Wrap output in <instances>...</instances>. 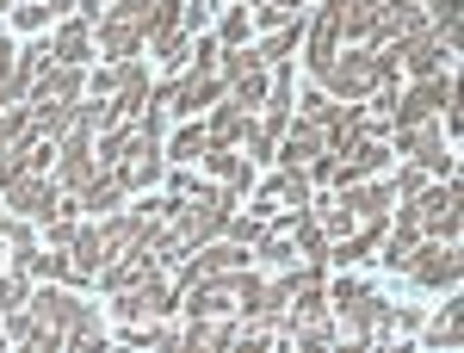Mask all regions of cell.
I'll return each instance as SVG.
<instances>
[{
	"label": "cell",
	"instance_id": "cell-18",
	"mask_svg": "<svg viewBox=\"0 0 464 353\" xmlns=\"http://www.w3.org/2000/svg\"><path fill=\"white\" fill-rule=\"evenodd\" d=\"M236 335H242V317H236V310H229V317H192V328L179 335V348H192V353L236 348Z\"/></svg>",
	"mask_w": 464,
	"mask_h": 353
},
{
	"label": "cell",
	"instance_id": "cell-20",
	"mask_svg": "<svg viewBox=\"0 0 464 353\" xmlns=\"http://www.w3.org/2000/svg\"><path fill=\"white\" fill-rule=\"evenodd\" d=\"M334 192L347 199V211H353L359 223H372V217H391V205H396L391 186H365V180H353V186H334Z\"/></svg>",
	"mask_w": 464,
	"mask_h": 353
},
{
	"label": "cell",
	"instance_id": "cell-32",
	"mask_svg": "<svg viewBox=\"0 0 464 353\" xmlns=\"http://www.w3.org/2000/svg\"><path fill=\"white\" fill-rule=\"evenodd\" d=\"M248 0H236V6H223V25H217V44L229 50V44H248Z\"/></svg>",
	"mask_w": 464,
	"mask_h": 353
},
{
	"label": "cell",
	"instance_id": "cell-44",
	"mask_svg": "<svg viewBox=\"0 0 464 353\" xmlns=\"http://www.w3.org/2000/svg\"><path fill=\"white\" fill-rule=\"evenodd\" d=\"M248 6H260V0H248Z\"/></svg>",
	"mask_w": 464,
	"mask_h": 353
},
{
	"label": "cell",
	"instance_id": "cell-10",
	"mask_svg": "<svg viewBox=\"0 0 464 353\" xmlns=\"http://www.w3.org/2000/svg\"><path fill=\"white\" fill-rule=\"evenodd\" d=\"M229 267H248V248L242 242H198L192 254H186V267H179V291L186 285H198V279H217V273H229Z\"/></svg>",
	"mask_w": 464,
	"mask_h": 353
},
{
	"label": "cell",
	"instance_id": "cell-40",
	"mask_svg": "<svg viewBox=\"0 0 464 353\" xmlns=\"http://www.w3.org/2000/svg\"><path fill=\"white\" fill-rule=\"evenodd\" d=\"M19 304H25V267H19L13 279H0V317H6V310H19Z\"/></svg>",
	"mask_w": 464,
	"mask_h": 353
},
{
	"label": "cell",
	"instance_id": "cell-19",
	"mask_svg": "<svg viewBox=\"0 0 464 353\" xmlns=\"http://www.w3.org/2000/svg\"><path fill=\"white\" fill-rule=\"evenodd\" d=\"M396 56H402V69L415 74V81H428V74L446 69V56H452V50H446V44H440L433 32H421V37H409V44H402Z\"/></svg>",
	"mask_w": 464,
	"mask_h": 353
},
{
	"label": "cell",
	"instance_id": "cell-15",
	"mask_svg": "<svg viewBox=\"0 0 464 353\" xmlns=\"http://www.w3.org/2000/svg\"><path fill=\"white\" fill-rule=\"evenodd\" d=\"M310 205V174L297 168V174H279V180H266L260 186V199H254V217H273V211H304Z\"/></svg>",
	"mask_w": 464,
	"mask_h": 353
},
{
	"label": "cell",
	"instance_id": "cell-35",
	"mask_svg": "<svg viewBox=\"0 0 464 353\" xmlns=\"http://www.w3.org/2000/svg\"><path fill=\"white\" fill-rule=\"evenodd\" d=\"M260 230H266V217H254V211H229V223H223V236H229V242H242V248L260 242Z\"/></svg>",
	"mask_w": 464,
	"mask_h": 353
},
{
	"label": "cell",
	"instance_id": "cell-9",
	"mask_svg": "<svg viewBox=\"0 0 464 353\" xmlns=\"http://www.w3.org/2000/svg\"><path fill=\"white\" fill-rule=\"evenodd\" d=\"M111 174H118V186H124V192H149V186L161 180V137L137 131V137H130V149H124V162H118Z\"/></svg>",
	"mask_w": 464,
	"mask_h": 353
},
{
	"label": "cell",
	"instance_id": "cell-23",
	"mask_svg": "<svg viewBox=\"0 0 464 353\" xmlns=\"http://www.w3.org/2000/svg\"><path fill=\"white\" fill-rule=\"evenodd\" d=\"M198 162H205V168H211V174L223 180V186H236V192H248V180H254V162L242 155V149H205Z\"/></svg>",
	"mask_w": 464,
	"mask_h": 353
},
{
	"label": "cell",
	"instance_id": "cell-38",
	"mask_svg": "<svg viewBox=\"0 0 464 353\" xmlns=\"http://www.w3.org/2000/svg\"><path fill=\"white\" fill-rule=\"evenodd\" d=\"M421 186H428V174H421V168H396V180H391L396 199H421Z\"/></svg>",
	"mask_w": 464,
	"mask_h": 353
},
{
	"label": "cell",
	"instance_id": "cell-45",
	"mask_svg": "<svg viewBox=\"0 0 464 353\" xmlns=\"http://www.w3.org/2000/svg\"><path fill=\"white\" fill-rule=\"evenodd\" d=\"M106 6H111V0H106Z\"/></svg>",
	"mask_w": 464,
	"mask_h": 353
},
{
	"label": "cell",
	"instance_id": "cell-4",
	"mask_svg": "<svg viewBox=\"0 0 464 353\" xmlns=\"http://www.w3.org/2000/svg\"><path fill=\"white\" fill-rule=\"evenodd\" d=\"M0 205L13 217H32V223H50V217L63 211V186L44 174V168H25L19 180H6L0 186Z\"/></svg>",
	"mask_w": 464,
	"mask_h": 353
},
{
	"label": "cell",
	"instance_id": "cell-36",
	"mask_svg": "<svg viewBox=\"0 0 464 353\" xmlns=\"http://www.w3.org/2000/svg\"><path fill=\"white\" fill-rule=\"evenodd\" d=\"M205 149H211V137H205L198 124H186V131H179V137L168 142V155H174V162H198Z\"/></svg>",
	"mask_w": 464,
	"mask_h": 353
},
{
	"label": "cell",
	"instance_id": "cell-3",
	"mask_svg": "<svg viewBox=\"0 0 464 353\" xmlns=\"http://www.w3.org/2000/svg\"><path fill=\"white\" fill-rule=\"evenodd\" d=\"M415 217H421V236H433V242H459V223H464V180L446 174L440 186H421Z\"/></svg>",
	"mask_w": 464,
	"mask_h": 353
},
{
	"label": "cell",
	"instance_id": "cell-2",
	"mask_svg": "<svg viewBox=\"0 0 464 353\" xmlns=\"http://www.w3.org/2000/svg\"><path fill=\"white\" fill-rule=\"evenodd\" d=\"M459 100V74L440 69L428 81H415L409 93H396L391 100V131H409V124H421V118H440V112Z\"/></svg>",
	"mask_w": 464,
	"mask_h": 353
},
{
	"label": "cell",
	"instance_id": "cell-42",
	"mask_svg": "<svg viewBox=\"0 0 464 353\" xmlns=\"http://www.w3.org/2000/svg\"><path fill=\"white\" fill-rule=\"evenodd\" d=\"M192 186H198V180L186 174V168H174V174H168V199H186V192H192Z\"/></svg>",
	"mask_w": 464,
	"mask_h": 353
},
{
	"label": "cell",
	"instance_id": "cell-22",
	"mask_svg": "<svg viewBox=\"0 0 464 353\" xmlns=\"http://www.w3.org/2000/svg\"><path fill=\"white\" fill-rule=\"evenodd\" d=\"M87 56H93V32H87V19H69L63 32L50 37V63H74V69H81Z\"/></svg>",
	"mask_w": 464,
	"mask_h": 353
},
{
	"label": "cell",
	"instance_id": "cell-1",
	"mask_svg": "<svg viewBox=\"0 0 464 353\" xmlns=\"http://www.w3.org/2000/svg\"><path fill=\"white\" fill-rule=\"evenodd\" d=\"M25 310L37 322H50V328H63V341H106L100 335V310L69 298V291H56L50 279H44V291H25Z\"/></svg>",
	"mask_w": 464,
	"mask_h": 353
},
{
	"label": "cell",
	"instance_id": "cell-25",
	"mask_svg": "<svg viewBox=\"0 0 464 353\" xmlns=\"http://www.w3.org/2000/svg\"><path fill=\"white\" fill-rule=\"evenodd\" d=\"M421 328V310H409V304H384L378 298V317H372V335L378 341H391V335H415Z\"/></svg>",
	"mask_w": 464,
	"mask_h": 353
},
{
	"label": "cell",
	"instance_id": "cell-7",
	"mask_svg": "<svg viewBox=\"0 0 464 353\" xmlns=\"http://www.w3.org/2000/svg\"><path fill=\"white\" fill-rule=\"evenodd\" d=\"M391 155H415L421 174H452V155H446V137H440V118H421L409 131H391Z\"/></svg>",
	"mask_w": 464,
	"mask_h": 353
},
{
	"label": "cell",
	"instance_id": "cell-33",
	"mask_svg": "<svg viewBox=\"0 0 464 353\" xmlns=\"http://www.w3.org/2000/svg\"><path fill=\"white\" fill-rule=\"evenodd\" d=\"M291 112H297V118H310V124H322V131H328V124L341 118V106H334V100H328L322 87H310V93H304V100H297Z\"/></svg>",
	"mask_w": 464,
	"mask_h": 353
},
{
	"label": "cell",
	"instance_id": "cell-5",
	"mask_svg": "<svg viewBox=\"0 0 464 353\" xmlns=\"http://www.w3.org/2000/svg\"><path fill=\"white\" fill-rule=\"evenodd\" d=\"M415 285H428V291H459V273H464V254L459 242H433V236H421L415 242V254H409V267H402Z\"/></svg>",
	"mask_w": 464,
	"mask_h": 353
},
{
	"label": "cell",
	"instance_id": "cell-12",
	"mask_svg": "<svg viewBox=\"0 0 464 353\" xmlns=\"http://www.w3.org/2000/svg\"><path fill=\"white\" fill-rule=\"evenodd\" d=\"M285 335L297 348H328L334 341V317H328V298H304L285 310Z\"/></svg>",
	"mask_w": 464,
	"mask_h": 353
},
{
	"label": "cell",
	"instance_id": "cell-34",
	"mask_svg": "<svg viewBox=\"0 0 464 353\" xmlns=\"http://www.w3.org/2000/svg\"><path fill=\"white\" fill-rule=\"evenodd\" d=\"M254 19H260L266 32H279V25H291V19H304V6H297V0H260Z\"/></svg>",
	"mask_w": 464,
	"mask_h": 353
},
{
	"label": "cell",
	"instance_id": "cell-11",
	"mask_svg": "<svg viewBox=\"0 0 464 353\" xmlns=\"http://www.w3.org/2000/svg\"><path fill=\"white\" fill-rule=\"evenodd\" d=\"M391 168V137H359L347 155H334V186H353V180H372Z\"/></svg>",
	"mask_w": 464,
	"mask_h": 353
},
{
	"label": "cell",
	"instance_id": "cell-31",
	"mask_svg": "<svg viewBox=\"0 0 464 353\" xmlns=\"http://www.w3.org/2000/svg\"><path fill=\"white\" fill-rule=\"evenodd\" d=\"M266 81H273V74L266 69H248V74H236V81H229V100H236V106H260V100H266Z\"/></svg>",
	"mask_w": 464,
	"mask_h": 353
},
{
	"label": "cell",
	"instance_id": "cell-41",
	"mask_svg": "<svg viewBox=\"0 0 464 353\" xmlns=\"http://www.w3.org/2000/svg\"><path fill=\"white\" fill-rule=\"evenodd\" d=\"M217 50H223L217 37H198V44H192V63H186V69H205V74H211V69H217Z\"/></svg>",
	"mask_w": 464,
	"mask_h": 353
},
{
	"label": "cell",
	"instance_id": "cell-37",
	"mask_svg": "<svg viewBox=\"0 0 464 353\" xmlns=\"http://www.w3.org/2000/svg\"><path fill=\"white\" fill-rule=\"evenodd\" d=\"M13 25H19V32H44V25H50V6H44V0H19V6H13Z\"/></svg>",
	"mask_w": 464,
	"mask_h": 353
},
{
	"label": "cell",
	"instance_id": "cell-14",
	"mask_svg": "<svg viewBox=\"0 0 464 353\" xmlns=\"http://www.w3.org/2000/svg\"><path fill=\"white\" fill-rule=\"evenodd\" d=\"M310 32V50H304V63H310V74H322L334 56H341V0H328L316 19L304 25Z\"/></svg>",
	"mask_w": 464,
	"mask_h": 353
},
{
	"label": "cell",
	"instance_id": "cell-21",
	"mask_svg": "<svg viewBox=\"0 0 464 353\" xmlns=\"http://www.w3.org/2000/svg\"><path fill=\"white\" fill-rule=\"evenodd\" d=\"M205 137H211V149H236V142L248 137V106H236V100H217L211 124H205Z\"/></svg>",
	"mask_w": 464,
	"mask_h": 353
},
{
	"label": "cell",
	"instance_id": "cell-29",
	"mask_svg": "<svg viewBox=\"0 0 464 353\" xmlns=\"http://www.w3.org/2000/svg\"><path fill=\"white\" fill-rule=\"evenodd\" d=\"M25 273H37V279H69V248H32V260H25Z\"/></svg>",
	"mask_w": 464,
	"mask_h": 353
},
{
	"label": "cell",
	"instance_id": "cell-39",
	"mask_svg": "<svg viewBox=\"0 0 464 353\" xmlns=\"http://www.w3.org/2000/svg\"><path fill=\"white\" fill-rule=\"evenodd\" d=\"M25 168H32V162H25V142H13V149H0V186H6V180H19Z\"/></svg>",
	"mask_w": 464,
	"mask_h": 353
},
{
	"label": "cell",
	"instance_id": "cell-27",
	"mask_svg": "<svg viewBox=\"0 0 464 353\" xmlns=\"http://www.w3.org/2000/svg\"><path fill=\"white\" fill-rule=\"evenodd\" d=\"M13 142H32V100L0 106V149H13Z\"/></svg>",
	"mask_w": 464,
	"mask_h": 353
},
{
	"label": "cell",
	"instance_id": "cell-28",
	"mask_svg": "<svg viewBox=\"0 0 464 353\" xmlns=\"http://www.w3.org/2000/svg\"><path fill=\"white\" fill-rule=\"evenodd\" d=\"M428 341H433V348H459V341H464V304H459V298L428 322Z\"/></svg>",
	"mask_w": 464,
	"mask_h": 353
},
{
	"label": "cell",
	"instance_id": "cell-43",
	"mask_svg": "<svg viewBox=\"0 0 464 353\" xmlns=\"http://www.w3.org/2000/svg\"><path fill=\"white\" fill-rule=\"evenodd\" d=\"M6 63H13V37H6V25H0V74H6Z\"/></svg>",
	"mask_w": 464,
	"mask_h": 353
},
{
	"label": "cell",
	"instance_id": "cell-8",
	"mask_svg": "<svg viewBox=\"0 0 464 353\" xmlns=\"http://www.w3.org/2000/svg\"><path fill=\"white\" fill-rule=\"evenodd\" d=\"M118 304V317L124 322H149V317H168V310H179V285H168L161 273H149V279H137V285H124V291H111Z\"/></svg>",
	"mask_w": 464,
	"mask_h": 353
},
{
	"label": "cell",
	"instance_id": "cell-13",
	"mask_svg": "<svg viewBox=\"0 0 464 353\" xmlns=\"http://www.w3.org/2000/svg\"><path fill=\"white\" fill-rule=\"evenodd\" d=\"M81 87H87V74L74 69V63H44V74L32 81V106H74L81 100Z\"/></svg>",
	"mask_w": 464,
	"mask_h": 353
},
{
	"label": "cell",
	"instance_id": "cell-24",
	"mask_svg": "<svg viewBox=\"0 0 464 353\" xmlns=\"http://www.w3.org/2000/svg\"><path fill=\"white\" fill-rule=\"evenodd\" d=\"M118 199H124L118 174H111V168H100V174L87 180V192H81L74 205H81V211H93V217H111V211H118Z\"/></svg>",
	"mask_w": 464,
	"mask_h": 353
},
{
	"label": "cell",
	"instance_id": "cell-6",
	"mask_svg": "<svg viewBox=\"0 0 464 353\" xmlns=\"http://www.w3.org/2000/svg\"><path fill=\"white\" fill-rule=\"evenodd\" d=\"M322 298H328V310L341 317V328H347L353 341H365V335H372V317H378V291H372L365 279H353V273H347V279L322 285Z\"/></svg>",
	"mask_w": 464,
	"mask_h": 353
},
{
	"label": "cell",
	"instance_id": "cell-17",
	"mask_svg": "<svg viewBox=\"0 0 464 353\" xmlns=\"http://www.w3.org/2000/svg\"><path fill=\"white\" fill-rule=\"evenodd\" d=\"M143 100H149V69L130 56V63H118V87H111V118H137L143 112Z\"/></svg>",
	"mask_w": 464,
	"mask_h": 353
},
{
	"label": "cell",
	"instance_id": "cell-26",
	"mask_svg": "<svg viewBox=\"0 0 464 353\" xmlns=\"http://www.w3.org/2000/svg\"><path fill=\"white\" fill-rule=\"evenodd\" d=\"M297 37H304V19H291V25H279V32H266L260 44H254V56H260V63H291Z\"/></svg>",
	"mask_w": 464,
	"mask_h": 353
},
{
	"label": "cell",
	"instance_id": "cell-16",
	"mask_svg": "<svg viewBox=\"0 0 464 353\" xmlns=\"http://www.w3.org/2000/svg\"><path fill=\"white\" fill-rule=\"evenodd\" d=\"M322 149H328V142H322V124H310V118H291V124H285V137H279V149H273V155H279L291 174H297V168H310V162H316Z\"/></svg>",
	"mask_w": 464,
	"mask_h": 353
},
{
	"label": "cell",
	"instance_id": "cell-30",
	"mask_svg": "<svg viewBox=\"0 0 464 353\" xmlns=\"http://www.w3.org/2000/svg\"><path fill=\"white\" fill-rule=\"evenodd\" d=\"M297 254L304 260H328V236H322V223L310 217V205L297 211Z\"/></svg>",
	"mask_w": 464,
	"mask_h": 353
}]
</instances>
